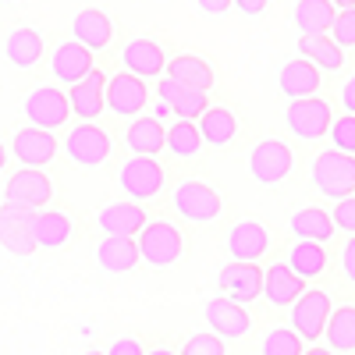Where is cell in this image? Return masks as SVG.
Masks as SVG:
<instances>
[{
	"instance_id": "6da1fadb",
	"label": "cell",
	"mask_w": 355,
	"mask_h": 355,
	"mask_svg": "<svg viewBox=\"0 0 355 355\" xmlns=\"http://www.w3.org/2000/svg\"><path fill=\"white\" fill-rule=\"evenodd\" d=\"M309 182L323 199H345L355 196V157L341 150H320L309 160Z\"/></svg>"
},
{
	"instance_id": "7a4b0ae2",
	"label": "cell",
	"mask_w": 355,
	"mask_h": 355,
	"mask_svg": "<svg viewBox=\"0 0 355 355\" xmlns=\"http://www.w3.org/2000/svg\"><path fill=\"white\" fill-rule=\"evenodd\" d=\"M249 174L263 189H277L295 174V150L284 139H259L249 150Z\"/></svg>"
},
{
	"instance_id": "3957f363",
	"label": "cell",
	"mask_w": 355,
	"mask_h": 355,
	"mask_svg": "<svg viewBox=\"0 0 355 355\" xmlns=\"http://www.w3.org/2000/svg\"><path fill=\"white\" fill-rule=\"evenodd\" d=\"M171 206L174 214L189 220V224H214L224 214V199L210 182H199V178H189V182H178L171 192Z\"/></svg>"
},
{
	"instance_id": "277c9868",
	"label": "cell",
	"mask_w": 355,
	"mask_h": 355,
	"mask_svg": "<svg viewBox=\"0 0 355 355\" xmlns=\"http://www.w3.org/2000/svg\"><path fill=\"white\" fill-rule=\"evenodd\" d=\"M284 125L295 139L302 142H320L331 135V125H334V107L327 96H302V100H288V110H284Z\"/></svg>"
},
{
	"instance_id": "5b68a950",
	"label": "cell",
	"mask_w": 355,
	"mask_h": 355,
	"mask_svg": "<svg viewBox=\"0 0 355 355\" xmlns=\"http://www.w3.org/2000/svg\"><path fill=\"white\" fill-rule=\"evenodd\" d=\"M135 242H139L142 263H150L153 270H167V266H174L185 256V234L174 220H150L139 231Z\"/></svg>"
},
{
	"instance_id": "8992f818",
	"label": "cell",
	"mask_w": 355,
	"mask_h": 355,
	"mask_svg": "<svg viewBox=\"0 0 355 355\" xmlns=\"http://www.w3.org/2000/svg\"><path fill=\"white\" fill-rule=\"evenodd\" d=\"M64 153L71 157V164L96 171L103 164H110L114 157V139L107 128H100L96 121H78L75 128H68L64 135Z\"/></svg>"
},
{
	"instance_id": "52a82bcc",
	"label": "cell",
	"mask_w": 355,
	"mask_h": 355,
	"mask_svg": "<svg viewBox=\"0 0 355 355\" xmlns=\"http://www.w3.org/2000/svg\"><path fill=\"white\" fill-rule=\"evenodd\" d=\"M117 189L135 202L160 199L167 189V171L157 157H128L117 171Z\"/></svg>"
},
{
	"instance_id": "ba28073f",
	"label": "cell",
	"mask_w": 355,
	"mask_h": 355,
	"mask_svg": "<svg viewBox=\"0 0 355 355\" xmlns=\"http://www.w3.org/2000/svg\"><path fill=\"white\" fill-rule=\"evenodd\" d=\"M21 110H25V121L36 125V128H64L68 117H71V100L61 85H36L28 89L25 100H21Z\"/></svg>"
},
{
	"instance_id": "9c48e42d",
	"label": "cell",
	"mask_w": 355,
	"mask_h": 355,
	"mask_svg": "<svg viewBox=\"0 0 355 355\" xmlns=\"http://www.w3.org/2000/svg\"><path fill=\"white\" fill-rule=\"evenodd\" d=\"M331 309H334L331 291L306 288L299 299H295V306H291V327H295V334H299L306 345H320L323 331H327Z\"/></svg>"
},
{
	"instance_id": "30bf717a",
	"label": "cell",
	"mask_w": 355,
	"mask_h": 355,
	"mask_svg": "<svg viewBox=\"0 0 355 355\" xmlns=\"http://www.w3.org/2000/svg\"><path fill=\"white\" fill-rule=\"evenodd\" d=\"M202 316H206V323L214 327V334H220L224 341H242V338H249V331H252V316H249V309H245L242 302L227 299V295L206 299Z\"/></svg>"
},
{
	"instance_id": "8fae6325",
	"label": "cell",
	"mask_w": 355,
	"mask_h": 355,
	"mask_svg": "<svg viewBox=\"0 0 355 355\" xmlns=\"http://www.w3.org/2000/svg\"><path fill=\"white\" fill-rule=\"evenodd\" d=\"M53 199V182L40 171V167H21L8 178L4 185V202L25 206V210H43Z\"/></svg>"
},
{
	"instance_id": "7c38bea8",
	"label": "cell",
	"mask_w": 355,
	"mask_h": 355,
	"mask_svg": "<svg viewBox=\"0 0 355 355\" xmlns=\"http://www.w3.org/2000/svg\"><path fill=\"white\" fill-rule=\"evenodd\" d=\"M150 103V85L146 78L132 75V71H121L107 78V110L114 117H139Z\"/></svg>"
},
{
	"instance_id": "4fadbf2b",
	"label": "cell",
	"mask_w": 355,
	"mask_h": 355,
	"mask_svg": "<svg viewBox=\"0 0 355 355\" xmlns=\"http://www.w3.org/2000/svg\"><path fill=\"white\" fill-rule=\"evenodd\" d=\"M33 214L36 210H25V206L15 202H0V245L15 256H33L40 245L33 239Z\"/></svg>"
},
{
	"instance_id": "5bb4252c",
	"label": "cell",
	"mask_w": 355,
	"mask_h": 355,
	"mask_svg": "<svg viewBox=\"0 0 355 355\" xmlns=\"http://www.w3.org/2000/svg\"><path fill=\"white\" fill-rule=\"evenodd\" d=\"M263 274H266V266H259V263L231 259L220 270V291L227 295V299L249 306V302L263 299Z\"/></svg>"
},
{
	"instance_id": "9a60e30c",
	"label": "cell",
	"mask_w": 355,
	"mask_h": 355,
	"mask_svg": "<svg viewBox=\"0 0 355 355\" xmlns=\"http://www.w3.org/2000/svg\"><path fill=\"white\" fill-rule=\"evenodd\" d=\"M96 68V53L89 50V46H82L78 40L71 43H57L53 46V53H50V75H53V82L57 85H75V82H82L89 71Z\"/></svg>"
},
{
	"instance_id": "2e32d148",
	"label": "cell",
	"mask_w": 355,
	"mask_h": 355,
	"mask_svg": "<svg viewBox=\"0 0 355 355\" xmlns=\"http://www.w3.org/2000/svg\"><path fill=\"white\" fill-rule=\"evenodd\" d=\"M57 150H61V142H57L53 132L46 128H36V125H28V128H18L15 132V142H11V153L21 167H46L57 160Z\"/></svg>"
},
{
	"instance_id": "e0dca14e",
	"label": "cell",
	"mask_w": 355,
	"mask_h": 355,
	"mask_svg": "<svg viewBox=\"0 0 355 355\" xmlns=\"http://www.w3.org/2000/svg\"><path fill=\"white\" fill-rule=\"evenodd\" d=\"M96 224L103 234H117V239H139V231L150 224V210L135 199H117L96 214Z\"/></svg>"
},
{
	"instance_id": "ac0fdd59",
	"label": "cell",
	"mask_w": 355,
	"mask_h": 355,
	"mask_svg": "<svg viewBox=\"0 0 355 355\" xmlns=\"http://www.w3.org/2000/svg\"><path fill=\"white\" fill-rule=\"evenodd\" d=\"M277 89L284 100H302V96H316L323 89V71L309 61V57H291V61L277 71Z\"/></svg>"
},
{
	"instance_id": "d6986e66",
	"label": "cell",
	"mask_w": 355,
	"mask_h": 355,
	"mask_svg": "<svg viewBox=\"0 0 355 355\" xmlns=\"http://www.w3.org/2000/svg\"><path fill=\"white\" fill-rule=\"evenodd\" d=\"M125 150L132 157H160L167 150V125L153 114L132 117V125L125 128Z\"/></svg>"
},
{
	"instance_id": "ffe728a7",
	"label": "cell",
	"mask_w": 355,
	"mask_h": 355,
	"mask_svg": "<svg viewBox=\"0 0 355 355\" xmlns=\"http://www.w3.org/2000/svg\"><path fill=\"white\" fill-rule=\"evenodd\" d=\"M224 242H227L231 259H249V263H259L266 252H270V245H274L270 231H266L259 220H239V224H231Z\"/></svg>"
},
{
	"instance_id": "44dd1931",
	"label": "cell",
	"mask_w": 355,
	"mask_h": 355,
	"mask_svg": "<svg viewBox=\"0 0 355 355\" xmlns=\"http://www.w3.org/2000/svg\"><path fill=\"white\" fill-rule=\"evenodd\" d=\"M68 100H71V114L78 121H96L107 110V75L93 68L82 82H75L68 89Z\"/></svg>"
},
{
	"instance_id": "7402d4cb",
	"label": "cell",
	"mask_w": 355,
	"mask_h": 355,
	"mask_svg": "<svg viewBox=\"0 0 355 355\" xmlns=\"http://www.w3.org/2000/svg\"><path fill=\"white\" fill-rule=\"evenodd\" d=\"M121 64L125 71L139 75V78H160L167 71V53H164V43L150 40V36H139L132 40L125 50H121Z\"/></svg>"
},
{
	"instance_id": "603a6c76",
	"label": "cell",
	"mask_w": 355,
	"mask_h": 355,
	"mask_svg": "<svg viewBox=\"0 0 355 355\" xmlns=\"http://www.w3.org/2000/svg\"><path fill=\"white\" fill-rule=\"evenodd\" d=\"M306 291V281L291 270L288 263H270L263 274V299L274 309H291L295 299Z\"/></svg>"
},
{
	"instance_id": "cb8c5ba5",
	"label": "cell",
	"mask_w": 355,
	"mask_h": 355,
	"mask_svg": "<svg viewBox=\"0 0 355 355\" xmlns=\"http://www.w3.org/2000/svg\"><path fill=\"white\" fill-rule=\"evenodd\" d=\"M157 96H164L174 110V117H185V121H199L202 110L210 107V93H199V89H189L171 75L157 78Z\"/></svg>"
},
{
	"instance_id": "d4e9b609",
	"label": "cell",
	"mask_w": 355,
	"mask_h": 355,
	"mask_svg": "<svg viewBox=\"0 0 355 355\" xmlns=\"http://www.w3.org/2000/svg\"><path fill=\"white\" fill-rule=\"evenodd\" d=\"M71 36H75L82 46H89L93 53H103V50L110 46V40H114V21H110V15L100 11V8H85V11L75 15Z\"/></svg>"
},
{
	"instance_id": "484cf974",
	"label": "cell",
	"mask_w": 355,
	"mask_h": 355,
	"mask_svg": "<svg viewBox=\"0 0 355 355\" xmlns=\"http://www.w3.org/2000/svg\"><path fill=\"white\" fill-rule=\"evenodd\" d=\"M96 263L107 274H132L142 263L139 242L135 239H117V234H103V242L96 245Z\"/></svg>"
},
{
	"instance_id": "4316f807",
	"label": "cell",
	"mask_w": 355,
	"mask_h": 355,
	"mask_svg": "<svg viewBox=\"0 0 355 355\" xmlns=\"http://www.w3.org/2000/svg\"><path fill=\"white\" fill-rule=\"evenodd\" d=\"M199 132H202V142L210 146V150H227V146L239 139V117H234V110H227V107H217V103H210L202 110V117H199Z\"/></svg>"
},
{
	"instance_id": "83f0119b",
	"label": "cell",
	"mask_w": 355,
	"mask_h": 355,
	"mask_svg": "<svg viewBox=\"0 0 355 355\" xmlns=\"http://www.w3.org/2000/svg\"><path fill=\"white\" fill-rule=\"evenodd\" d=\"M164 75L178 78V82L189 85V89H199V93H210V89L217 85V71H214V64H210V61H202V57H196V53H178V57H171Z\"/></svg>"
},
{
	"instance_id": "f1b7e54d",
	"label": "cell",
	"mask_w": 355,
	"mask_h": 355,
	"mask_svg": "<svg viewBox=\"0 0 355 355\" xmlns=\"http://www.w3.org/2000/svg\"><path fill=\"white\" fill-rule=\"evenodd\" d=\"M71 231H75V220L64 210H36L33 214V239H36L40 249H61V245H68Z\"/></svg>"
},
{
	"instance_id": "f546056e",
	"label": "cell",
	"mask_w": 355,
	"mask_h": 355,
	"mask_svg": "<svg viewBox=\"0 0 355 355\" xmlns=\"http://www.w3.org/2000/svg\"><path fill=\"white\" fill-rule=\"evenodd\" d=\"M288 227L295 239H309V242H334V234H338L331 210H323V206H306V210L291 214Z\"/></svg>"
},
{
	"instance_id": "4dcf8cb0",
	"label": "cell",
	"mask_w": 355,
	"mask_h": 355,
	"mask_svg": "<svg viewBox=\"0 0 355 355\" xmlns=\"http://www.w3.org/2000/svg\"><path fill=\"white\" fill-rule=\"evenodd\" d=\"M299 53L309 57V61H313L320 71H327V75H338V71H345V64H348L345 46H338V43L331 40V33H323V36H299Z\"/></svg>"
},
{
	"instance_id": "1f68e13d",
	"label": "cell",
	"mask_w": 355,
	"mask_h": 355,
	"mask_svg": "<svg viewBox=\"0 0 355 355\" xmlns=\"http://www.w3.org/2000/svg\"><path fill=\"white\" fill-rule=\"evenodd\" d=\"M295 274H299L302 281H316L323 270H327L331 263V252L323 242H309V239H299L291 249H288V259H284Z\"/></svg>"
},
{
	"instance_id": "d6a6232c",
	"label": "cell",
	"mask_w": 355,
	"mask_h": 355,
	"mask_svg": "<svg viewBox=\"0 0 355 355\" xmlns=\"http://www.w3.org/2000/svg\"><path fill=\"white\" fill-rule=\"evenodd\" d=\"M43 50H46L43 36L36 33V28H28V25L15 28V33L4 40V57L15 68H36L43 61Z\"/></svg>"
},
{
	"instance_id": "836d02e7",
	"label": "cell",
	"mask_w": 355,
	"mask_h": 355,
	"mask_svg": "<svg viewBox=\"0 0 355 355\" xmlns=\"http://www.w3.org/2000/svg\"><path fill=\"white\" fill-rule=\"evenodd\" d=\"M334 18H338L334 0H299V4H295V28H299V36L331 33Z\"/></svg>"
},
{
	"instance_id": "e575fe53",
	"label": "cell",
	"mask_w": 355,
	"mask_h": 355,
	"mask_svg": "<svg viewBox=\"0 0 355 355\" xmlns=\"http://www.w3.org/2000/svg\"><path fill=\"white\" fill-rule=\"evenodd\" d=\"M202 132L196 121H185V117H174L167 125V153L178 160H196L202 153Z\"/></svg>"
},
{
	"instance_id": "d590c367",
	"label": "cell",
	"mask_w": 355,
	"mask_h": 355,
	"mask_svg": "<svg viewBox=\"0 0 355 355\" xmlns=\"http://www.w3.org/2000/svg\"><path fill=\"white\" fill-rule=\"evenodd\" d=\"M327 348L338 355L355 352V306H334L327 320Z\"/></svg>"
},
{
	"instance_id": "8d00e7d4",
	"label": "cell",
	"mask_w": 355,
	"mask_h": 355,
	"mask_svg": "<svg viewBox=\"0 0 355 355\" xmlns=\"http://www.w3.org/2000/svg\"><path fill=\"white\" fill-rule=\"evenodd\" d=\"M259 355H306V341L295 334V327H270L263 334Z\"/></svg>"
},
{
	"instance_id": "74e56055",
	"label": "cell",
	"mask_w": 355,
	"mask_h": 355,
	"mask_svg": "<svg viewBox=\"0 0 355 355\" xmlns=\"http://www.w3.org/2000/svg\"><path fill=\"white\" fill-rule=\"evenodd\" d=\"M178 355H227V341L214 331H202V334H192Z\"/></svg>"
},
{
	"instance_id": "f35d334b",
	"label": "cell",
	"mask_w": 355,
	"mask_h": 355,
	"mask_svg": "<svg viewBox=\"0 0 355 355\" xmlns=\"http://www.w3.org/2000/svg\"><path fill=\"white\" fill-rule=\"evenodd\" d=\"M331 146L341 153H352L355 157V114H341L334 117L331 125Z\"/></svg>"
},
{
	"instance_id": "ab89813d",
	"label": "cell",
	"mask_w": 355,
	"mask_h": 355,
	"mask_svg": "<svg viewBox=\"0 0 355 355\" xmlns=\"http://www.w3.org/2000/svg\"><path fill=\"white\" fill-rule=\"evenodd\" d=\"M331 40H334L338 46H345V50L355 46V8H341V11H338V18H334V25H331Z\"/></svg>"
},
{
	"instance_id": "60d3db41",
	"label": "cell",
	"mask_w": 355,
	"mask_h": 355,
	"mask_svg": "<svg viewBox=\"0 0 355 355\" xmlns=\"http://www.w3.org/2000/svg\"><path fill=\"white\" fill-rule=\"evenodd\" d=\"M331 217H334L338 231H345V234H355V196H345V199H338V202L331 206Z\"/></svg>"
},
{
	"instance_id": "b9f144b4",
	"label": "cell",
	"mask_w": 355,
	"mask_h": 355,
	"mask_svg": "<svg viewBox=\"0 0 355 355\" xmlns=\"http://www.w3.org/2000/svg\"><path fill=\"white\" fill-rule=\"evenodd\" d=\"M338 266H341V277L355 288V234L341 242V252H338Z\"/></svg>"
},
{
	"instance_id": "7bdbcfd3",
	"label": "cell",
	"mask_w": 355,
	"mask_h": 355,
	"mask_svg": "<svg viewBox=\"0 0 355 355\" xmlns=\"http://www.w3.org/2000/svg\"><path fill=\"white\" fill-rule=\"evenodd\" d=\"M107 355H146V348H142L139 338H117V341L107 348Z\"/></svg>"
},
{
	"instance_id": "ee69618b",
	"label": "cell",
	"mask_w": 355,
	"mask_h": 355,
	"mask_svg": "<svg viewBox=\"0 0 355 355\" xmlns=\"http://www.w3.org/2000/svg\"><path fill=\"white\" fill-rule=\"evenodd\" d=\"M196 8H199L202 15H214V18H220V15H227V11L234 8V0H196Z\"/></svg>"
},
{
	"instance_id": "f6af8a7d",
	"label": "cell",
	"mask_w": 355,
	"mask_h": 355,
	"mask_svg": "<svg viewBox=\"0 0 355 355\" xmlns=\"http://www.w3.org/2000/svg\"><path fill=\"white\" fill-rule=\"evenodd\" d=\"M341 107H345V114H355V75H348L345 82H341Z\"/></svg>"
},
{
	"instance_id": "bcb514c9",
	"label": "cell",
	"mask_w": 355,
	"mask_h": 355,
	"mask_svg": "<svg viewBox=\"0 0 355 355\" xmlns=\"http://www.w3.org/2000/svg\"><path fill=\"white\" fill-rule=\"evenodd\" d=\"M234 8H239L242 15H249V18H259L266 8H270V0H234Z\"/></svg>"
},
{
	"instance_id": "7dc6e473",
	"label": "cell",
	"mask_w": 355,
	"mask_h": 355,
	"mask_svg": "<svg viewBox=\"0 0 355 355\" xmlns=\"http://www.w3.org/2000/svg\"><path fill=\"white\" fill-rule=\"evenodd\" d=\"M153 117H160L164 125H167V117H174V110H171V103H167L164 96H157V100H153Z\"/></svg>"
},
{
	"instance_id": "c3c4849f",
	"label": "cell",
	"mask_w": 355,
	"mask_h": 355,
	"mask_svg": "<svg viewBox=\"0 0 355 355\" xmlns=\"http://www.w3.org/2000/svg\"><path fill=\"white\" fill-rule=\"evenodd\" d=\"M306 355H338V352H331L327 345H313V348H306Z\"/></svg>"
},
{
	"instance_id": "681fc988",
	"label": "cell",
	"mask_w": 355,
	"mask_h": 355,
	"mask_svg": "<svg viewBox=\"0 0 355 355\" xmlns=\"http://www.w3.org/2000/svg\"><path fill=\"white\" fill-rule=\"evenodd\" d=\"M8 160H11V153H8V146H4V142H0V171H4V167H8Z\"/></svg>"
},
{
	"instance_id": "f907efd6",
	"label": "cell",
	"mask_w": 355,
	"mask_h": 355,
	"mask_svg": "<svg viewBox=\"0 0 355 355\" xmlns=\"http://www.w3.org/2000/svg\"><path fill=\"white\" fill-rule=\"evenodd\" d=\"M334 8L341 11V8H355V0H334Z\"/></svg>"
},
{
	"instance_id": "816d5d0a",
	"label": "cell",
	"mask_w": 355,
	"mask_h": 355,
	"mask_svg": "<svg viewBox=\"0 0 355 355\" xmlns=\"http://www.w3.org/2000/svg\"><path fill=\"white\" fill-rule=\"evenodd\" d=\"M146 355H178V352H171V348H153V352H146Z\"/></svg>"
},
{
	"instance_id": "f5cc1de1",
	"label": "cell",
	"mask_w": 355,
	"mask_h": 355,
	"mask_svg": "<svg viewBox=\"0 0 355 355\" xmlns=\"http://www.w3.org/2000/svg\"><path fill=\"white\" fill-rule=\"evenodd\" d=\"M85 355H107V352H85Z\"/></svg>"
},
{
	"instance_id": "db71d44e",
	"label": "cell",
	"mask_w": 355,
	"mask_h": 355,
	"mask_svg": "<svg viewBox=\"0 0 355 355\" xmlns=\"http://www.w3.org/2000/svg\"><path fill=\"white\" fill-rule=\"evenodd\" d=\"M0 4H15V0H0Z\"/></svg>"
}]
</instances>
